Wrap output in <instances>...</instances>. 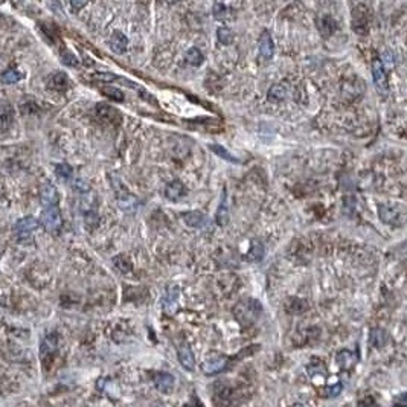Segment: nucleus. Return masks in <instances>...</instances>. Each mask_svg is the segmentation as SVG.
Segmentation results:
<instances>
[{
  "instance_id": "12",
  "label": "nucleus",
  "mask_w": 407,
  "mask_h": 407,
  "mask_svg": "<svg viewBox=\"0 0 407 407\" xmlns=\"http://www.w3.org/2000/svg\"><path fill=\"white\" fill-rule=\"evenodd\" d=\"M109 44L114 54H124L128 46V38L124 36L121 31H114L109 40Z\"/></svg>"
},
{
  "instance_id": "28",
  "label": "nucleus",
  "mask_w": 407,
  "mask_h": 407,
  "mask_svg": "<svg viewBox=\"0 0 407 407\" xmlns=\"http://www.w3.org/2000/svg\"><path fill=\"white\" fill-rule=\"evenodd\" d=\"M217 37H218V41L222 43V44H230L233 41V32L226 28V26H222V28H218L217 31Z\"/></svg>"
},
{
  "instance_id": "15",
  "label": "nucleus",
  "mask_w": 407,
  "mask_h": 407,
  "mask_svg": "<svg viewBox=\"0 0 407 407\" xmlns=\"http://www.w3.org/2000/svg\"><path fill=\"white\" fill-rule=\"evenodd\" d=\"M177 299H179V287L171 285L168 288V293L163 299V308L166 313L173 314L177 310Z\"/></svg>"
},
{
  "instance_id": "20",
  "label": "nucleus",
  "mask_w": 407,
  "mask_h": 407,
  "mask_svg": "<svg viewBox=\"0 0 407 407\" xmlns=\"http://www.w3.org/2000/svg\"><path fill=\"white\" fill-rule=\"evenodd\" d=\"M215 222L218 226H226L229 223V208H227V197H226V191L223 192V198L222 203H220L217 215H215Z\"/></svg>"
},
{
  "instance_id": "8",
  "label": "nucleus",
  "mask_w": 407,
  "mask_h": 407,
  "mask_svg": "<svg viewBox=\"0 0 407 407\" xmlns=\"http://www.w3.org/2000/svg\"><path fill=\"white\" fill-rule=\"evenodd\" d=\"M40 200L46 208L57 206L60 195H58V191H57L55 186L50 185V183H44L41 186V189H40Z\"/></svg>"
},
{
  "instance_id": "2",
  "label": "nucleus",
  "mask_w": 407,
  "mask_h": 407,
  "mask_svg": "<svg viewBox=\"0 0 407 407\" xmlns=\"http://www.w3.org/2000/svg\"><path fill=\"white\" fill-rule=\"evenodd\" d=\"M40 223L41 226L47 230V232H58L61 224H63V220H61V214H60V209L57 206H50V208H46L41 215H40Z\"/></svg>"
},
{
  "instance_id": "3",
  "label": "nucleus",
  "mask_w": 407,
  "mask_h": 407,
  "mask_svg": "<svg viewBox=\"0 0 407 407\" xmlns=\"http://www.w3.org/2000/svg\"><path fill=\"white\" fill-rule=\"evenodd\" d=\"M113 188L117 194L116 197H117V203H119V206L127 212H134L136 208H138V200H136V197L131 192H128V189L119 180H116V182L113 180Z\"/></svg>"
},
{
  "instance_id": "21",
  "label": "nucleus",
  "mask_w": 407,
  "mask_h": 407,
  "mask_svg": "<svg viewBox=\"0 0 407 407\" xmlns=\"http://www.w3.org/2000/svg\"><path fill=\"white\" fill-rule=\"evenodd\" d=\"M183 191H185L183 183H182L180 180H173V182H169V183L166 185V188H165V195H166V198H169V200H177L179 197L183 195Z\"/></svg>"
},
{
  "instance_id": "13",
  "label": "nucleus",
  "mask_w": 407,
  "mask_h": 407,
  "mask_svg": "<svg viewBox=\"0 0 407 407\" xmlns=\"http://www.w3.org/2000/svg\"><path fill=\"white\" fill-rule=\"evenodd\" d=\"M264 255H265L264 244L259 240H253L247 253H246V259L250 262H259V261H262Z\"/></svg>"
},
{
  "instance_id": "29",
  "label": "nucleus",
  "mask_w": 407,
  "mask_h": 407,
  "mask_svg": "<svg viewBox=\"0 0 407 407\" xmlns=\"http://www.w3.org/2000/svg\"><path fill=\"white\" fill-rule=\"evenodd\" d=\"M369 338H370V343H372V345L377 346V348H380V346H383V345H384L387 335H386V333H384L383 330L377 328V330H372V333H370V337H369Z\"/></svg>"
},
{
  "instance_id": "25",
  "label": "nucleus",
  "mask_w": 407,
  "mask_h": 407,
  "mask_svg": "<svg viewBox=\"0 0 407 407\" xmlns=\"http://www.w3.org/2000/svg\"><path fill=\"white\" fill-rule=\"evenodd\" d=\"M186 61H188L191 66L197 67L205 61V55H203L197 47H191L188 52H186Z\"/></svg>"
},
{
  "instance_id": "27",
  "label": "nucleus",
  "mask_w": 407,
  "mask_h": 407,
  "mask_svg": "<svg viewBox=\"0 0 407 407\" xmlns=\"http://www.w3.org/2000/svg\"><path fill=\"white\" fill-rule=\"evenodd\" d=\"M22 78H23V75L19 71L8 69V71H5L2 74V76H0V81H2L3 84H15V82H19Z\"/></svg>"
},
{
  "instance_id": "31",
  "label": "nucleus",
  "mask_w": 407,
  "mask_h": 407,
  "mask_svg": "<svg viewBox=\"0 0 407 407\" xmlns=\"http://www.w3.org/2000/svg\"><path fill=\"white\" fill-rule=\"evenodd\" d=\"M72 174H74L72 166H69L67 163L57 165V176L61 177L63 180H69V179H72Z\"/></svg>"
},
{
  "instance_id": "16",
  "label": "nucleus",
  "mask_w": 407,
  "mask_h": 407,
  "mask_svg": "<svg viewBox=\"0 0 407 407\" xmlns=\"http://www.w3.org/2000/svg\"><path fill=\"white\" fill-rule=\"evenodd\" d=\"M156 387L163 394H171L174 389V377L166 374V372H160V374L156 375L154 378Z\"/></svg>"
},
{
  "instance_id": "37",
  "label": "nucleus",
  "mask_w": 407,
  "mask_h": 407,
  "mask_svg": "<svg viewBox=\"0 0 407 407\" xmlns=\"http://www.w3.org/2000/svg\"><path fill=\"white\" fill-rule=\"evenodd\" d=\"M71 6L75 8V9H79V8H82V6H86V2H72Z\"/></svg>"
},
{
  "instance_id": "18",
  "label": "nucleus",
  "mask_w": 407,
  "mask_h": 407,
  "mask_svg": "<svg viewBox=\"0 0 407 407\" xmlns=\"http://www.w3.org/2000/svg\"><path fill=\"white\" fill-rule=\"evenodd\" d=\"M179 360H180V363L185 369H188V370L194 369L195 359H194V354H192V351L188 345H182L179 348Z\"/></svg>"
},
{
  "instance_id": "5",
  "label": "nucleus",
  "mask_w": 407,
  "mask_h": 407,
  "mask_svg": "<svg viewBox=\"0 0 407 407\" xmlns=\"http://www.w3.org/2000/svg\"><path fill=\"white\" fill-rule=\"evenodd\" d=\"M37 227H38V222L36 218L34 217H25V218H20L19 222L14 224L12 230L20 240H23V238H28V236Z\"/></svg>"
},
{
  "instance_id": "9",
  "label": "nucleus",
  "mask_w": 407,
  "mask_h": 407,
  "mask_svg": "<svg viewBox=\"0 0 407 407\" xmlns=\"http://www.w3.org/2000/svg\"><path fill=\"white\" fill-rule=\"evenodd\" d=\"M183 222L185 224H188L189 227H195V229H201L205 227L209 222V218L203 214V212H198V211H191V212H186L183 214Z\"/></svg>"
},
{
  "instance_id": "22",
  "label": "nucleus",
  "mask_w": 407,
  "mask_h": 407,
  "mask_svg": "<svg viewBox=\"0 0 407 407\" xmlns=\"http://www.w3.org/2000/svg\"><path fill=\"white\" fill-rule=\"evenodd\" d=\"M209 149H211L212 152H215L217 156H220L222 159H224V160H227V162H230V163H240V160L236 159L235 156H232L230 152H229L224 147H222V145H218V144H211V145H209Z\"/></svg>"
},
{
  "instance_id": "11",
  "label": "nucleus",
  "mask_w": 407,
  "mask_h": 407,
  "mask_svg": "<svg viewBox=\"0 0 407 407\" xmlns=\"http://www.w3.org/2000/svg\"><path fill=\"white\" fill-rule=\"evenodd\" d=\"M273 52H275V44H273V40H271L270 34L267 31H264L259 37V55L264 58V60H270L273 57Z\"/></svg>"
},
{
  "instance_id": "36",
  "label": "nucleus",
  "mask_w": 407,
  "mask_h": 407,
  "mask_svg": "<svg viewBox=\"0 0 407 407\" xmlns=\"http://www.w3.org/2000/svg\"><path fill=\"white\" fill-rule=\"evenodd\" d=\"M75 189H78V191H81V192H87L89 191V185L84 182V180H81V179H78L76 182H75Z\"/></svg>"
},
{
  "instance_id": "14",
  "label": "nucleus",
  "mask_w": 407,
  "mask_h": 407,
  "mask_svg": "<svg viewBox=\"0 0 407 407\" xmlns=\"http://www.w3.org/2000/svg\"><path fill=\"white\" fill-rule=\"evenodd\" d=\"M47 87L54 89L57 92H63L69 87V78L63 72H55L54 75H50L47 79Z\"/></svg>"
},
{
  "instance_id": "26",
  "label": "nucleus",
  "mask_w": 407,
  "mask_h": 407,
  "mask_svg": "<svg viewBox=\"0 0 407 407\" xmlns=\"http://www.w3.org/2000/svg\"><path fill=\"white\" fill-rule=\"evenodd\" d=\"M287 95H288V90H287V87L284 86V84H275V86L268 90V98L271 101L273 99L275 101H282Z\"/></svg>"
},
{
  "instance_id": "19",
  "label": "nucleus",
  "mask_w": 407,
  "mask_h": 407,
  "mask_svg": "<svg viewBox=\"0 0 407 407\" xmlns=\"http://www.w3.org/2000/svg\"><path fill=\"white\" fill-rule=\"evenodd\" d=\"M317 28H319L322 36L330 37L334 31H337V23H335V20L333 19V17L324 15V17H320V19L317 20Z\"/></svg>"
},
{
  "instance_id": "32",
  "label": "nucleus",
  "mask_w": 407,
  "mask_h": 407,
  "mask_svg": "<svg viewBox=\"0 0 407 407\" xmlns=\"http://www.w3.org/2000/svg\"><path fill=\"white\" fill-rule=\"evenodd\" d=\"M292 302H293V305H287V310L290 313H302L305 308H307L305 302L300 299H292Z\"/></svg>"
},
{
  "instance_id": "24",
  "label": "nucleus",
  "mask_w": 407,
  "mask_h": 407,
  "mask_svg": "<svg viewBox=\"0 0 407 407\" xmlns=\"http://www.w3.org/2000/svg\"><path fill=\"white\" fill-rule=\"evenodd\" d=\"M355 355L351 352V351H342V352H338V355H337V363L340 365L343 369H348V368H351L354 363H355Z\"/></svg>"
},
{
  "instance_id": "35",
  "label": "nucleus",
  "mask_w": 407,
  "mask_h": 407,
  "mask_svg": "<svg viewBox=\"0 0 407 407\" xmlns=\"http://www.w3.org/2000/svg\"><path fill=\"white\" fill-rule=\"evenodd\" d=\"M63 61H64V64L72 66V67L78 66V58L74 54H71V52H64L63 54Z\"/></svg>"
},
{
  "instance_id": "34",
  "label": "nucleus",
  "mask_w": 407,
  "mask_h": 407,
  "mask_svg": "<svg viewBox=\"0 0 407 407\" xmlns=\"http://www.w3.org/2000/svg\"><path fill=\"white\" fill-rule=\"evenodd\" d=\"M227 6H224L223 3H215L214 5V15L217 17V19H224V17H227Z\"/></svg>"
},
{
  "instance_id": "38",
  "label": "nucleus",
  "mask_w": 407,
  "mask_h": 407,
  "mask_svg": "<svg viewBox=\"0 0 407 407\" xmlns=\"http://www.w3.org/2000/svg\"><path fill=\"white\" fill-rule=\"evenodd\" d=\"M297 407H303V406H297Z\"/></svg>"
},
{
  "instance_id": "30",
  "label": "nucleus",
  "mask_w": 407,
  "mask_h": 407,
  "mask_svg": "<svg viewBox=\"0 0 407 407\" xmlns=\"http://www.w3.org/2000/svg\"><path fill=\"white\" fill-rule=\"evenodd\" d=\"M113 264L116 265V268L122 271V273H128V271H131V262L127 257L124 255H117L114 259H113Z\"/></svg>"
},
{
  "instance_id": "23",
  "label": "nucleus",
  "mask_w": 407,
  "mask_h": 407,
  "mask_svg": "<svg viewBox=\"0 0 407 407\" xmlns=\"http://www.w3.org/2000/svg\"><path fill=\"white\" fill-rule=\"evenodd\" d=\"M101 93H103L104 96L116 101V103H122L124 101V93L121 89H117L114 86H104V87H101Z\"/></svg>"
},
{
  "instance_id": "1",
  "label": "nucleus",
  "mask_w": 407,
  "mask_h": 407,
  "mask_svg": "<svg viewBox=\"0 0 407 407\" xmlns=\"http://www.w3.org/2000/svg\"><path fill=\"white\" fill-rule=\"evenodd\" d=\"M233 313L243 325H250L258 320L259 314L262 313V307L255 299H246L236 305Z\"/></svg>"
},
{
  "instance_id": "7",
  "label": "nucleus",
  "mask_w": 407,
  "mask_h": 407,
  "mask_svg": "<svg viewBox=\"0 0 407 407\" xmlns=\"http://www.w3.org/2000/svg\"><path fill=\"white\" fill-rule=\"evenodd\" d=\"M227 365V359L223 357V355H211L208 357L205 362L201 365V369L205 374L208 375H214V374H218V372H222Z\"/></svg>"
},
{
  "instance_id": "17",
  "label": "nucleus",
  "mask_w": 407,
  "mask_h": 407,
  "mask_svg": "<svg viewBox=\"0 0 407 407\" xmlns=\"http://www.w3.org/2000/svg\"><path fill=\"white\" fill-rule=\"evenodd\" d=\"M58 348V338L55 334H49L44 337V340L41 342V348H40V355L41 359L44 360L49 355H52Z\"/></svg>"
},
{
  "instance_id": "10",
  "label": "nucleus",
  "mask_w": 407,
  "mask_h": 407,
  "mask_svg": "<svg viewBox=\"0 0 407 407\" xmlns=\"http://www.w3.org/2000/svg\"><path fill=\"white\" fill-rule=\"evenodd\" d=\"M96 114L101 121L104 122H119L121 121V116L117 113L113 107H110L109 104H98L96 106Z\"/></svg>"
},
{
  "instance_id": "6",
  "label": "nucleus",
  "mask_w": 407,
  "mask_h": 407,
  "mask_svg": "<svg viewBox=\"0 0 407 407\" xmlns=\"http://www.w3.org/2000/svg\"><path fill=\"white\" fill-rule=\"evenodd\" d=\"M372 74H374V82L380 95H387V76L384 71V64L380 60H374L372 63Z\"/></svg>"
},
{
  "instance_id": "4",
  "label": "nucleus",
  "mask_w": 407,
  "mask_h": 407,
  "mask_svg": "<svg viewBox=\"0 0 407 407\" xmlns=\"http://www.w3.org/2000/svg\"><path fill=\"white\" fill-rule=\"evenodd\" d=\"M378 214L381 222L387 224L401 226L404 223V209L398 205H381Z\"/></svg>"
},
{
  "instance_id": "33",
  "label": "nucleus",
  "mask_w": 407,
  "mask_h": 407,
  "mask_svg": "<svg viewBox=\"0 0 407 407\" xmlns=\"http://www.w3.org/2000/svg\"><path fill=\"white\" fill-rule=\"evenodd\" d=\"M92 78H93V79H96V81H101V82H110V81L117 79V76H116V75L109 74V72H98V74H95Z\"/></svg>"
}]
</instances>
